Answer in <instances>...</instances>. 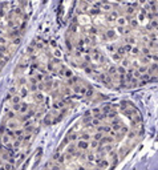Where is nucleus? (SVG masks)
<instances>
[{
  "label": "nucleus",
  "mask_w": 158,
  "mask_h": 170,
  "mask_svg": "<svg viewBox=\"0 0 158 170\" xmlns=\"http://www.w3.org/2000/svg\"><path fill=\"white\" fill-rule=\"evenodd\" d=\"M20 125H21V122L19 121V118H8V120H6V126L8 128V129H11V130H16L17 128H20Z\"/></svg>",
  "instance_id": "nucleus-1"
},
{
  "label": "nucleus",
  "mask_w": 158,
  "mask_h": 170,
  "mask_svg": "<svg viewBox=\"0 0 158 170\" xmlns=\"http://www.w3.org/2000/svg\"><path fill=\"white\" fill-rule=\"evenodd\" d=\"M32 98L36 104H44L45 102V96L43 91H36L32 93Z\"/></svg>",
  "instance_id": "nucleus-2"
},
{
  "label": "nucleus",
  "mask_w": 158,
  "mask_h": 170,
  "mask_svg": "<svg viewBox=\"0 0 158 170\" xmlns=\"http://www.w3.org/2000/svg\"><path fill=\"white\" fill-rule=\"evenodd\" d=\"M29 88H28V84L27 85H21L20 88H19V94H20L23 98H25V97H28L29 96Z\"/></svg>",
  "instance_id": "nucleus-3"
},
{
  "label": "nucleus",
  "mask_w": 158,
  "mask_h": 170,
  "mask_svg": "<svg viewBox=\"0 0 158 170\" xmlns=\"http://www.w3.org/2000/svg\"><path fill=\"white\" fill-rule=\"evenodd\" d=\"M29 109H31V105L21 101L20 102V112H19V114H25V113H28Z\"/></svg>",
  "instance_id": "nucleus-4"
},
{
  "label": "nucleus",
  "mask_w": 158,
  "mask_h": 170,
  "mask_svg": "<svg viewBox=\"0 0 158 170\" xmlns=\"http://www.w3.org/2000/svg\"><path fill=\"white\" fill-rule=\"evenodd\" d=\"M21 100H23V97L19 94V93H16V94H12V97H11V104L12 105H15V104H20L21 102Z\"/></svg>",
  "instance_id": "nucleus-5"
},
{
  "label": "nucleus",
  "mask_w": 158,
  "mask_h": 170,
  "mask_svg": "<svg viewBox=\"0 0 158 170\" xmlns=\"http://www.w3.org/2000/svg\"><path fill=\"white\" fill-rule=\"evenodd\" d=\"M13 133H15V137H17V138H23L24 134H25V130H24V128H17L16 130H13Z\"/></svg>",
  "instance_id": "nucleus-6"
},
{
  "label": "nucleus",
  "mask_w": 158,
  "mask_h": 170,
  "mask_svg": "<svg viewBox=\"0 0 158 170\" xmlns=\"http://www.w3.org/2000/svg\"><path fill=\"white\" fill-rule=\"evenodd\" d=\"M33 76L36 77V80H37L39 82H41V81H44V77H45V73H43L41 71H37V72H35V73H33Z\"/></svg>",
  "instance_id": "nucleus-7"
},
{
  "label": "nucleus",
  "mask_w": 158,
  "mask_h": 170,
  "mask_svg": "<svg viewBox=\"0 0 158 170\" xmlns=\"http://www.w3.org/2000/svg\"><path fill=\"white\" fill-rule=\"evenodd\" d=\"M16 84L19 85V88H20L21 85H27V84H28V78H25V77H23V76H19Z\"/></svg>",
  "instance_id": "nucleus-8"
},
{
  "label": "nucleus",
  "mask_w": 158,
  "mask_h": 170,
  "mask_svg": "<svg viewBox=\"0 0 158 170\" xmlns=\"http://www.w3.org/2000/svg\"><path fill=\"white\" fill-rule=\"evenodd\" d=\"M16 114H17V113H16L13 109H11V110L8 109V110L6 112V120H8V118H15Z\"/></svg>",
  "instance_id": "nucleus-9"
},
{
  "label": "nucleus",
  "mask_w": 158,
  "mask_h": 170,
  "mask_svg": "<svg viewBox=\"0 0 158 170\" xmlns=\"http://www.w3.org/2000/svg\"><path fill=\"white\" fill-rule=\"evenodd\" d=\"M11 94H16V93H19V85L17 84H15V85H12V87L9 88V91H8Z\"/></svg>",
  "instance_id": "nucleus-10"
},
{
  "label": "nucleus",
  "mask_w": 158,
  "mask_h": 170,
  "mask_svg": "<svg viewBox=\"0 0 158 170\" xmlns=\"http://www.w3.org/2000/svg\"><path fill=\"white\" fill-rule=\"evenodd\" d=\"M28 88H29L31 93H33V92L39 91V87H37V84H31V82H28Z\"/></svg>",
  "instance_id": "nucleus-11"
},
{
  "label": "nucleus",
  "mask_w": 158,
  "mask_h": 170,
  "mask_svg": "<svg viewBox=\"0 0 158 170\" xmlns=\"http://www.w3.org/2000/svg\"><path fill=\"white\" fill-rule=\"evenodd\" d=\"M25 53H28L29 56H33V55H35V45H32V44H31V45L27 48Z\"/></svg>",
  "instance_id": "nucleus-12"
},
{
  "label": "nucleus",
  "mask_w": 158,
  "mask_h": 170,
  "mask_svg": "<svg viewBox=\"0 0 158 170\" xmlns=\"http://www.w3.org/2000/svg\"><path fill=\"white\" fill-rule=\"evenodd\" d=\"M2 169H7V170H11V169H13V165L11 163V161H7L6 163H3V165H2Z\"/></svg>",
  "instance_id": "nucleus-13"
},
{
  "label": "nucleus",
  "mask_w": 158,
  "mask_h": 170,
  "mask_svg": "<svg viewBox=\"0 0 158 170\" xmlns=\"http://www.w3.org/2000/svg\"><path fill=\"white\" fill-rule=\"evenodd\" d=\"M28 82H31V84H39V81L36 80V77H35V76H31V77L28 78Z\"/></svg>",
  "instance_id": "nucleus-14"
},
{
  "label": "nucleus",
  "mask_w": 158,
  "mask_h": 170,
  "mask_svg": "<svg viewBox=\"0 0 158 170\" xmlns=\"http://www.w3.org/2000/svg\"><path fill=\"white\" fill-rule=\"evenodd\" d=\"M53 55H55V57H60V56H61V53H60V51H58V49H55V51H53Z\"/></svg>",
  "instance_id": "nucleus-15"
},
{
  "label": "nucleus",
  "mask_w": 158,
  "mask_h": 170,
  "mask_svg": "<svg viewBox=\"0 0 158 170\" xmlns=\"http://www.w3.org/2000/svg\"><path fill=\"white\" fill-rule=\"evenodd\" d=\"M6 16V11L2 8V7H0V19H2V17H4Z\"/></svg>",
  "instance_id": "nucleus-16"
}]
</instances>
